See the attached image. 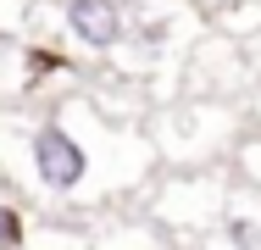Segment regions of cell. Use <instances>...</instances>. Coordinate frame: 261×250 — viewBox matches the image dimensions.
Wrapping results in <instances>:
<instances>
[{
    "instance_id": "1",
    "label": "cell",
    "mask_w": 261,
    "mask_h": 250,
    "mask_svg": "<svg viewBox=\"0 0 261 250\" xmlns=\"http://www.w3.org/2000/svg\"><path fill=\"white\" fill-rule=\"evenodd\" d=\"M28 156H34V178L50 189V195H72L84 178H89V150L78 145L61 122H45V128H34V145H28Z\"/></svg>"
},
{
    "instance_id": "2",
    "label": "cell",
    "mask_w": 261,
    "mask_h": 250,
    "mask_svg": "<svg viewBox=\"0 0 261 250\" xmlns=\"http://www.w3.org/2000/svg\"><path fill=\"white\" fill-rule=\"evenodd\" d=\"M61 11H67V28L78 34V45L111 50L122 39V11H117V0H67Z\"/></svg>"
},
{
    "instance_id": "3",
    "label": "cell",
    "mask_w": 261,
    "mask_h": 250,
    "mask_svg": "<svg viewBox=\"0 0 261 250\" xmlns=\"http://www.w3.org/2000/svg\"><path fill=\"white\" fill-rule=\"evenodd\" d=\"M228 245L233 250H261V228L250 217H233V222H228Z\"/></svg>"
},
{
    "instance_id": "4",
    "label": "cell",
    "mask_w": 261,
    "mask_h": 250,
    "mask_svg": "<svg viewBox=\"0 0 261 250\" xmlns=\"http://www.w3.org/2000/svg\"><path fill=\"white\" fill-rule=\"evenodd\" d=\"M17 245H22V211L0 206V250H17Z\"/></svg>"
}]
</instances>
